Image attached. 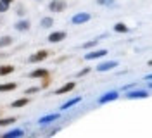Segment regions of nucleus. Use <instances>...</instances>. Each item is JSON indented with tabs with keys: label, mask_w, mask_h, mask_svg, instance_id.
<instances>
[{
	"label": "nucleus",
	"mask_w": 152,
	"mask_h": 138,
	"mask_svg": "<svg viewBox=\"0 0 152 138\" xmlns=\"http://www.w3.org/2000/svg\"><path fill=\"white\" fill-rule=\"evenodd\" d=\"M90 14L88 12H78V14H75L73 18H71V23L73 24H83V23H86V21H90Z\"/></svg>",
	"instance_id": "obj_1"
},
{
	"label": "nucleus",
	"mask_w": 152,
	"mask_h": 138,
	"mask_svg": "<svg viewBox=\"0 0 152 138\" xmlns=\"http://www.w3.org/2000/svg\"><path fill=\"white\" fill-rule=\"evenodd\" d=\"M114 67H118V61H105L102 64H99L95 69H97L99 73H105V71H111Z\"/></svg>",
	"instance_id": "obj_2"
},
{
	"label": "nucleus",
	"mask_w": 152,
	"mask_h": 138,
	"mask_svg": "<svg viewBox=\"0 0 152 138\" xmlns=\"http://www.w3.org/2000/svg\"><path fill=\"white\" fill-rule=\"evenodd\" d=\"M149 92L147 90H135V92H126V99L130 100H137V99H147Z\"/></svg>",
	"instance_id": "obj_3"
},
{
	"label": "nucleus",
	"mask_w": 152,
	"mask_h": 138,
	"mask_svg": "<svg viewBox=\"0 0 152 138\" xmlns=\"http://www.w3.org/2000/svg\"><path fill=\"white\" fill-rule=\"evenodd\" d=\"M118 97H119V93H118V92H107V93H104V95L99 99V104H100V105H104V104H107V102L116 100Z\"/></svg>",
	"instance_id": "obj_4"
},
{
	"label": "nucleus",
	"mask_w": 152,
	"mask_h": 138,
	"mask_svg": "<svg viewBox=\"0 0 152 138\" xmlns=\"http://www.w3.org/2000/svg\"><path fill=\"white\" fill-rule=\"evenodd\" d=\"M59 118H61V114H59V112H56V114H48V116H43V118H40V121H38V124L45 126V124H50V123H54V121H57Z\"/></svg>",
	"instance_id": "obj_5"
},
{
	"label": "nucleus",
	"mask_w": 152,
	"mask_h": 138,
	"mask_svg": "<svg viewBox=\"0 0 152 138\" xmlns=\"http://www.w3.org/2000/svg\"><path fill=\"white\" fill-rule=\"evenodd\" d=\"M48 7H50L52 12H61V10L66 9V2H64V0H52Z\"/></svg>",
	"instance_id": "obj_6"
},
{
	"label": "nucleus",
	"mask_w": 152,
	"mask_h": 138,
	"mask_svg": "<svg viewBox=\"0 0 152 138\" xmlns=\"http://www.w3.org/2000/svg\"><path fill=\"white\" fill-rule=\"evenodd\" d=\"M47 55H48L47 50H38L37 54L29 55V62L33 64V62H40V61H45V59H47Z\"/></svg>",
	"instance_id": "obj_7"
},
{
	"label": "nucleus",
	"mask_w": 152,
	"mask_h": 138,
	"mask_svg": "<svg viewBox=\"0 0 152 138\" xmlns=\"http://www.w3.org/2000/svg\"><path fill=\"white\" fill-rule=\"evenodd\" d=\"M66 38V33L64 31H56V33H50L48 35V43H59Z\"/></svg>",
	"instance_id": "obj_8"
},
{
	"label": "nucleus",
	"mask_w": 152,
	"mask_h": 138,
	"mask_svg": "<svg viewBox=\"0 0 152 138\" xmlns=\"http://www.w3.org/2000/svg\"><path fill=\"white\" fill-rule=\"evenodd\" d=\"M104 55H107V50H105V48H100V50H95V52H90V54H86V55H85V59L92 61V59H100V57H104Z\"/></svg>",
	"instance_id": "obj_9"
},
{
	"label": "nucleus",
	"mask_w": 152,
	"mask_h": 138,
	"mask_svg": "<svg viewBox=\"0 0 152 138\" xmlns=\"http://www.w3.org/2000/svg\"><path fill=\"white\" fill-rule=\"evenodd\" d=\"M75 86H76V83H66L64 86H61V88H57L56 90V95H62V93H67V92H71V90H75Z\"/></svg>",
	"instance_id": "obj_10"
},
{
	"label": "nucleus",
	"mask_w": 152,
	"mask_h": 138,
	"mask_svg": "<svg viewBox=\"0 0 152 138\" xmlns=\"http://www.w3.org/2000/svg\"><path fill=\"white\" fill-rule=\"evenodd\" d=\"M80 102H81V97H75V99H71V100L64 102V104L61 105V110H66V109H69V107L76 105V104H80Z\"/></svg>",
	"instance_id": "obj_11"
},
{
	"label": "nucleus",
	"mask_w": 152,
	"mask_h": 138,
	"mask_svg": "<svg viewBox=\"0 0 152 138\" xmlns=\"http://www.w3.org/2000/svg\"><path fill=\"white\" fill-rule=\"evenodd\" d=\"M29 102V97H24V99H19V100H14L10 105L14 107V109H18V107H24L26 104Z\"/></svg>",
	"instance_id": "obj_12"
},
{
	"label": "nucleus",
	"mask_w": 152,
	"mask_h": 138,
	"mask_svg": "<svg viewBox=\"0 0 152 138\" xmlns=\"http://www.w3.org/2000/svg\"><path fill=\"white\" fill-rule=\"evenodd\" d=\"M23 135H24V131H23V129H10V131H7V133H5V138H12V137H23Z\"/></svg>",
	"instance_id": "obj_13"
},
{
	"label": "nucleus",
	"mask_w": 152,
	"mask_h": 138,
	"mask_svg": "<svg viewBox=\"0 0 152 138\" xmlns=\"http://www.w3.org/2000/svg\"><path fill=\"white\" fill-rule=\"evenodd\" d=\"M28 28H29V21H26V19H23V21L16 23V29H18V31H26Z\"/></svg>",
	"instance_id": "obj_14"
},
{
	"label": "nucleus",
	"mask_w": 152,
	"mask_h": 138,
	"mask_svg": "<svg viewBox=\"0 0 152 138\" xmlns=\"http://www.w3.org/2000/svg\"><path fill=\"white\" fill-rule=\"evenodd\" d=\"M128 29L130 28L126 26L124 23H116L114 24V31H118V33H128Z\"/></svg>",
	"instance_id": "obj_15"
},
{
	"label": "nucleus",
	"mask_w": 152,
	"mask_h": 138,
	"mask_svg": "<svg viewBox=\"0 0 152 138\" xmlns=\"http://www.w3.org/2000/svg\"><path fill=\"white\" fill-rule=\"evenodd\" d=\"M14 73V66H0V76H7Z\"/></svg>",
	"instance_id": "obj_16"
},
{
	"label": "nucleus",
	"mask_w": 152,
	"mask_h": 138,
	"mask_svg": "<svg viewBox=\"0 0 152 138\" xmlns=\"http://www.w3.org/2000/svg\"><path fill=\"white\" fill-rule=\"evenodd\" d=\"M18 85L16 83H5V85H0V92H10V90H16Z\"/></svg>",
	"instance_id": "obj_17"
},
{
	"label": "nucleus",
	"mask_w": 152,
	"mask_h": 138,
	"mask_svg": "<svg viewBox=\"0 0 152 138\" xmlns=\"http://www.w3.org/2000/svg\"><path fill=\"white\" fill-rule=\"evenodd\" d=\"M47 76V69H37L29 74V78H45Z\"/></svg>",
	"instance_id": "obj_18"
},
{
	"label": "nucleus",
	"mask_w": 152,
	"mask_h": 138,
	"mask_svg": "<svg viewBox=\"0 0 152 138\" xmlns=\"http://www.w3.org/2000/svg\"><path fill=\"white\" fill-rule=\"evenodd\" d=\"M40 24H42V28H50L52 24H54V19L52 18H43L42 21H40Z\"/></svg>",
	"instance_id": "obj_19"
},
{
	"label": "nucleus",
	"mask_w": 152,
	"mask_h": 138,
	"mask_svg": "<svg viewBox=\"0 0 152 138\" xmlns=\"http://www.w3.org/2000/svg\"><path fill=\"white\" fill-rule=\"evenodd\" d=\"M10 43H12L10 37H0V47H9Z\"/></svg>",
	"instance_id": "obj_20"
},
{
	"label": "nucleus",
	"mask_w": 152,
	"mask_h": 138,
	"mask_svg": "<svg viewBox=\"0 0 152 138\" xmlns=\"http://www.w3.org/2000/svg\"><path fill=\"white\" fill-rule=\"evenodd\" d=\"M12 123H16V118H4V119H0V126H7Z\"/></svg>",
	"instance_id": "obj_21"
},
{
	"label": "nucleus",
	"mask_w": 152,
	"mask_h": 138,
	"mask_svg": "<svg viewBox=\"0 0 152 138\" xmlns=\"http://www.w3.org/2000/svg\"><path fill=\"white\" fill-rule=\"evenodd\" d=\"M7 10H9V4L4 2V0H0V14L2 12H7Z\"/></svg>",
	"instance_id": "obj_22"
},
{
	"label": "nucleus",
	"mask_w": 152,
	"mask_h": 138,
	"mask_svg": "<svg viewBox=\"0 0 152 138\" xmlns=\"http://www.w3.org/2000/svg\"><path fill=\"white\" fill-rule=\"evenodd\" d=\"M97 4L99 5H113L114 0H97Z\"/></svg>",
	"instance_id": "obj_23"
},
{
	"label": "nucleus",
	"mask_w": 152,
	"mask_h": 138,
	"mask_svg": "<svg viewBox=\"0 0 152 138\" xmlns=\"http://www.w3.org/2000/svg\"><path fill=\"white\" fill-rule=\"evenodd\" d=\"M97 42H99V40H92V42H86V43H83V48H90V47L97 45Z\"/></svg>",
	"instance_id": "obj_24"
},
{
	"label": "nucleus",
	"mask_w": 152,
	"mask_h": 138,
	"mask_svg": "<svg viewBox=\"0 0 152 138\" xmlns=\"http://www.w3.org/2000/svg\"><path fill=\"white\" fill-rule=\"evenodd\" d=\"M88 73H90V67H85L83 71H80V73H78V76H85V74H88Z\"/></svg>",
	"instance_id": "obj_25"
},
{
	"label": "nucleus",
	"mask_w": 152,
	"mask_h": 138,
	"mask_svg": "<svg viewBox=\"0 0 152 138\" xmlns=\"http://www.w3.org/2000/svg\"><path fill=\"white\" fill-rule=\"evenodd\" d=\"M133 86H135V83H130V85H124L121 90H124V92H126V90H130V88H133Z\"/></svg>",
	"instance_id": "obj_26"
},
{
	"label": "nucleus",
	"mask_w": 152,
	"mask_h": 138,
	"mask_svg": "<svg viewBox=\"0 0 152 138\" xmlns=\"http://www.w3.org/2000/svg\"><path fill=\"white\" fill-rule=\"evenodd\" d=\"M35 92H38V88H28L26 90V95H31V93H35Z\"/></svg>",
	"instance_id": "obj_27"
},
{
	"label": "nucleus",
	"mask_w": 152,
	"mask_h": 138,
	"mask_svg": "<svg viewBox=\"0 0 152 138\" xmlns=\"http://www.w3.org/2000/svg\"><path fill=\"white\" fill-rule=\"evenodd\" d=\"M151 80H152V76H151V74H147V76H145V81L151 83Z\"/></svg>",
	"instance_id": "obj_28"
},
{
	"label": "nucleus",
	"mask_w": 152,
	"mask_h": 138,
	"mask_svg": "<svg viewBox=\"0 0 152 138\" xmlns=\"http://www.w3.org/2000/svg\"><path fill=\"white\" fill-rule=\"evenodd\" d=\"M4 2H7V4H10V2H12V0H4Z\"/></svg>",
	"instance_id": "obj_29"
}]
</instances>
